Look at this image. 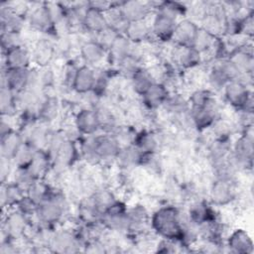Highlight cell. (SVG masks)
Wrapping results in <instances>:
<instances>
[{
	"label": "cell",
	"instance_id": "cell-1",
	"mask_svg": "<svg viewBox=\"0 0 254 254\" xmlns=\"http://www.w3.org/2000/svg\"><path fill=\"white\" fill-rule=\"evenodd\" d=\"M154 231L162 238L183 243L184 226L179 209L173 205L158 208L151 217Z\"/></svg>",
	"mask_w": 254,
	"mask_h": 254
},
{
	"label": "cell",
	"instance_id": "cell-27",
	"mask_svg": "<svg viewBox=\"0 0 254 254\" xmlns=\"http://www.w3.org/2000/svg\"><path fill=\"white\" fill-rule=\"evenodd\" d=\"M131 80V87L138 95L142 96L149 87L156 82L155 77L148 68L141 66L130 78Z\"/></svg>",
	"mask_w": 254,
	"mask_h": 254
},
{
	"label": "cell",
	"instance_id": "cell-28",
	"mask_svg": "<svg viewBox=\"0 0 254 254\" xmlns=\"http://www.w3.org/2000/svg\"><path fill=\"white\" fill-rule=\"evenodd\" d=\"M0 15H1L2 32L8 31V32L21 33V30H22L23 24H24L21 14L12 10L11 8L3 7L1 9Z\"/></svg>",
	"mask_w": 254,
	"mask_h": 254
},
{
	"label": "cell",
	"instance_id": "cell-39",
	"mask_svg": "<svg viewBox=\"0 0 254 254\" xmlns=\"http://www.w3.org/2000/svg\"><path fill=\"white\" fill-rule=\"evenodd\" d=\"M117 66L121 74H123L124 76H128L130 78L141 67L139 58L135 55L134 51L132 52V54L128 55L126 58L120 61L117 64Z\"/></svg>",
	"mask_w": 254,
	"mask_h": 254
},
{
	"label": "cell",
	"instance_id": "cell-41",
	"mask_svg": "<svg viewBox=\"0 0 254 254\" xmlns=\"http://www.w3.org/2000/svg\"><path fill=\"white\" fill-rule=\"evenodd\" d=\"M1 45L3 52H6L14 47L24 45V39L21 33L5 31L1 33Z\"/></svg>",
	"mask_w": 254,
	"mask_h": 254
},
{
	"label": "cell",
	"instance_id": "cell-14",
	"mask_svg": "<svg viewBox=\"0 0 254 254\" xmlns=\"http://www.w3.org/2000/svg\"><path fill=\"white\" fill-rule=\"evenodd\" d=\"M96 77V71L92 66L82 64L78 66L71 88L78 94H86L92 91Z\"/></svg>",
	"mask_w": 254,
	"mask_h": 254
},
{
	"label": "cell",
	"instance_id": "cell-40",
	"mask_svg": "<svg viewBox=\"0 0 254 254\" xmlns=\"http://www.w3.org/2000/svg\"><path fill=\"white\" fill-rule=\"evenodd\" d=\"M163 106L169 112L174 114H182L189 110V101H187L180 94H169Z\"/></svg>",
	"mask_w": 254,
	"mask_h": 254
},
{
	"label": "cell",
	"instance_id": "cell-32",
	"mask_svg": "<svg viewBox=\"0 0 254 254\" xmlns=\"http://www.w3.org/2000/svg\"><path fill=\"white\" fill-rule=\"evenodd\" d=\"M37 150L38 149L31 143L24 141L14 154L12 162L18 169H26L31 164Z\"/></svg>",
	"mask_w": 254,
	"mask_h": 254
},
{
	"label": "cell",
	"instance_id": "cell-35",
	"mask_svg": "<svg viewBox=\"0 0 254 254\" xmlns=\"http://www.w3.org/2000/svg\"><path fill=\"white\" fill-rule=\"evenodd\" d=\"M18 107L17 93L8 87H1L0 91V108L2 115H13Z\"/></svg>",
	"mask_w": 254,
	"mask_h": 254
},
{
	"label": "cell",
	"instance_id": "cell-25",
	"mask_svg": "<svg viewBox=\"0 0 254 254\" xmlns=\"http://www.w3.org/2000/svg\"><path fill=\"white\" fill-rule=\"evenodd\" d=\"M151 26L144 21H136L127 23L123 35L132 43L139 44L147 40L151 35Z\"/></svg>",
	"mask_w": 254,
	"mask_h": 254
},
{
	"label": "cell",
	"instance_id": "cell-21",
	"mask_svg": "<svg viewBox=\"0 0 254 254\" xmlns=\"http://www.w3.org/2000/svg\"><path fill=\"white\" fill-rule=\"evenodd\" d=\"M169 94L170 93L166 85L156 81L142 95V101L147 108L156 109L160 106H163Z\"/></svg>",
	"mask_w": 254,
	"mask_h": 254
},
{
	"label": "cell",
	"instance_id": "cell-9",
	"mask_svg": "<svg viewBox=\"0 0 254 254\" xmlns=\"http://www.w3.org/2000/svg\"><path fill=\"white\" fill-rule=\"evenodd\" d=\"M241 72L242 75H251L254 68V58L251 47L239 46L232 50L227 58Z\"/></svg>",
	"mask_w": 254,
	"mask_h": 254
},
{
	"label": "cell",
	"instance_id": "cell-37",
	"mask_svg": "<svg viewBox=\"0 0 254 254\" xmlns=\"http://www.w3.org/2000/svg\"><path fill=\"white\" fill-rule=\"evenodd\" d=\"M25 190L16 183L14 184H7L2 187L1 191V203L4 206L7 205H14L19 202V200L24 196Z\"/></svg>",
	"mask_w": 254,
	"mask_h": 254
},
{
	"label": "cell",
	"instance_id": "cell-17",
	"mask_svg": "<svg viewBox=\"0 0 254 254\" xmlns=\"http://www.w3.org/2000/svg\"><path fill=\"white\" fill-rule=\"evenodd\" d=\"M227 247L232 253L250 254L253 252V241L245 229L237 228L227 238Z\"/></svg>",
	"mask_w": 254,
	"mask_h": 254
},
{
	"label": "cell",
	"instance_id": "cell-18",
	"mask_svg": "<svg viewBox=\"0 0 254 254\" xmlns=\"http://www.w3.org/2000/svg\"><path fill=\"white\" fill-rule=\"evenodd\" d=\"M174 62L184 68H192L199 64L201 54L191 46H177L173 50Z\"/></svg>",
	"mask_w": 254,
	"mask_h": 254
},
{
	"label": "cell",
	"instance_id": "cell-16",
	"mask_svg": "<svg viewBox=\"0 0 254 254\" xmlns=\"http://www.w3.org/2000/svg\"><path fill=\"white\" fill-rule=\"evenodd\" d=\"M4 53L6 68H28L32 62V52L24 45L14 47Z\"/></svg>",
	"mask_w": 254,
	"mask_h": 254
},
{
	"label": "cell",
	"instance_id": "cell-23",
	"mask_svg": "<svg viewBox=\"0 0 254 254\" xmlns=\"http://www.w3.org/2000/svg\"><path fill=\"white\" fill-rule=\"evenodd\" d=\"M29 24L30 26L38 32H50L54 27V23L50 17L46 5H42L34 8L29 14Z\"/></svg>",
	"mask_w": 254,
	"mask_h": 254
},
{
	"label": "cell",
	"instance_id": "cell-34",
	"mask_svg": "<svg viewBox=\"0 0 254 254\" xmlns=\"http://www.w3.org/2000/svg\"><path fill=\"white\" fill-rule=\"evenodd\" d=\"M24 138L21 134L14 131L1 138V154L2 158H6L12 161V158L20 145L24 142Z\"/></svg>",
	"mask_w": 254,
	"mask_h": 254
},
{
	"label": "cell",
	"instance_id": "cell-15",
	"mask_svg": "<svg viewBox=\"0 0 254 254\" xmlns=\"http://www.w3.org/2000/svg\"><path fill=\"white\" fill-rule=\"evenodd\" d=\"M32 52V62L39 67L48 66L56 56L55 43L49 39H39Z\"/></svg>",
	"mask_w": 254,
	"mask_h": 254
},
{
	"label": "cell",
	"instance_id": "cell-31",
	"mask_svg": "<svg viewBox=\"0 0 254 254\" xmlns=\"http://www.w3.org/2000/svg\"><path fill=\"white\" fill-rule=\"evenodd\" d=\"M59 112V102L55 96L44 95L38 107V118L44 122L54 120Z\"/></svg>",
	"mask_w": 254,
	"mask_h": 254
},
{
	"label": "cell",
	"instance_id": "cell-43",
	"mask_svg": "<svg viewBox=\"0 0 254 254\" xmlns=\"http://www.w3.org/2000/svg\"><path fill=\"white\" fill-rule=\"evenodd\" d=\"M120 35L118 32H116L115 30H113L110 27H106L103 30H101L99 33H97L96 35H94V39L101 45L103 46L106 51L108 50V48L111 46V44L114 42V40L117 38V36Z\"/></svg>",
	"mask_w": 254,
	"mask_h": 254
},
{
	"label": "cell",
	"instance_id": "cell-4",
	"mask_svg": "<svg viewBox=\"0 0 254 254\" xmlns=\"http://www.w3.org/2000/svg\"><path fill=\"white\" fill-rule=\"evenodd\" d=\"M253 135L250 128H246L245 132L237 139L233 146L232 159L236 167L251 169L253 162Z\"/></svg>",
	"mask_w": 254,
	"mask_h": 254
},
{
	"label": "cell",
	"instance_id": "cell-36",
	"mask_svg": "<svg viewBox=\"0 0 254 254\" xmlns=\"http://www.w3.org/2000/svg\"><path fill=\"white\" fill-rule=\"evenodd\" d=\"M52 193L49 186L40 180H36L26 190V195L37 205L43 202Z\"/></svg>",
	"mask_w": 254,
	"mask_h": 254
},
{
	"label": "cell",
	"instance_id": "cell-29",
	"mask_svg": "<svg viewBox=\"0 0 254 254\" xmlns=\"http://www.w3.org/2000/svg\"><path fill=\"white\" fill-rule=\"evenodd\" d=\"M144 154L134 145H126L120 148L117 155V161L123 167H134L142 164Z\"/></svg>",
	"mask_w": 254,
	"mask_h": 254
},
{
	"label": "cell",
	"instance_id": "cell-19",
	"mask_svg": "<svg viewBox=\"0 0 254 254\" xmlns=\"http://www.w3.org/2000/svg\"><path fill=\"white\" fill-rule=\"evenodd\" d=\"M150 9L149 3L142 1H124L120 3V11L127 23L146 20Z\"/></svg>",
	"mask_w": 254,
	"mask_h": 254
},
{
	"label": "cell",
	"instance_id": "cell-20",
	"mask_svg": "<svg viewBox=\"0 0 254 254\" xmlns=\"http://www.w3.org/2000/svg\"><path fill=\"white\" fill-rule=\"evenodd\" d=\"M82 27L87 33H90L92 35H96L97 33H99L101 30L107 27L104 12L89 6L87 3V9L83 17Z\"/></svg>",
	"mask_w": 254,
	"mask_h": 254
},
{
	"label": "cell",
	"instance_id": "cell-33",
	"mask_svg": "<svg viewBox=\"0 0 254 254\" xmlns=\"http://www.w3.org/2000/svg\"><path fill=\"white\" fill-rule=\"evenodd\" d=\"M133 144L143 154L147 155L155 154L159 147V141L156 135L148 131H142L140 133H137Z\"/></svg>",
	"mask_w": 254,
	"mask_h": 254
},
{
	"label": "cell",
	"instance_id": "cell-3",
	"mask_svg": "<svg viewBox=\"0 0 254 254\" xmlns=\"http://www.w3.org/2000/svg\"><path fill=\"white\" fill-rule=\"evenodd\" d=\"M66 208V201L63 194L52 192L48 198L37 206L36 214L39 221L46 225H53L59 222Z\"/></svg>",
	"mask_w": 254,
	"mask_h": 254
},
{
	"label": "cell",
	"instance_id": "cell-12",
	"mask_svg": "<svg viewBox=\"0 0 254 254\" xmlns=\"http://www.w3.org/2000/svg\"><path fill=\"white\" fill-rule=\"evenodd\" d=\"M31 69L6 68L2 74V87H8L16 93L28 88Z\"/></svg>",
	"mask_w": 254,
	"mask_h": 254
},
{
	"label": "cell",
	"instance_id": "cell-26",
	"mask_svg": "<svg viewBox=\"0 0 254 254\" xmlns=\"http://www.w3.org/2000/svg\"><path fill=\"white\" fill-rule=\"evenodd\" d=\"M132 52L133 44L123 34L118 35L107 50L109 59L112 61V63L116 64L128 55L132 54Z\"/></svg>",
	"mask_w": 254,
	"mask_h": 254
},
{
	"label": "cell",
	"instance_id": "cell-5",
	"mask_svg": "<svg viewBox=\"0 0 254 254\" xmlns=\"http://www.w3.org/2000/svg\"><path fill=\"white\" fill-rule=\"evenodd\" d=\"M217 107L214 98L201 106H190L189 117L193 127L204 130L213 125L216 120Z\"/></svg>",
	"mask_w": 254,
	"mask_h": 254
},
{
	"label": "cell",
	"instance_id": "cell-13",
	"mask_svg": "<svg viewBox=\"0 0 254 254\" xmlns=\"http://www.w3.org/2000/svg\"><path fill=\"white\" fill-rule=\"evenodd\" d=\"M199 27L190 19L178 21L173 36V41L177 46H192Z\"/></svg>",
	"mask_w": 254,
	"mask_h": 254
},
{
	"label": "cell",
	"instance_id": "cell-10",
	"mask_svg": "<svg viewBox=\"0 0 254 254\" xmlns=\"http://www.w3.org/2000/svg\"><path fill=\"white\" fill-rule=\"evenodd\" d=\"M80 241L75 233L68 230H61L55 232L49 241V245L53 251L59 253H71L77 251Z\"/></svg>",
	"mask_w": 254,
	"mask_h": 254
},
{
	"label": "cell",
	"instance_id": "cell-30",
	"mask_svg": "<svg viewBox=\"0 0 254 254\" xmlns=\"http://www.w3.org/2000/svg\"><path fill=\"white\" fill-rule=\"evenodd\" d=\"M50 159L51 157L47 151L38 149L31 164L26 168V170L35 180H40V177L45 174L49 167Z\"/></svg>",
	"mask_w": 254,
	"mask_h": 254
},
{
	"label": "cell",
	"instance_id": "cell-6",
	"mask_svg": "<svg viewBox=\"0 0 254 254\" xmlns=\"http://www.w3.org/2000/svg\"><path fill=\"white\" fill-rule=\"evenodd\" d=\"M92 139L98 162L117 158L121 146L113 134L92 135Z\"/></svg>",
	"mask_w": 254,
	"mask_h": 254
},
{
	"label": "cell",
	"instance_id": "cell-22",
	"mask_svg": "<svg viewBox=\"0 0 254 254\" xmlns=\"http://www.w3.org/2000/svg\"><path fill=\"white\" fill-rule=\"evenodd\" d=\"M188 220L192 224L202 225L207 222L215 221L213 209L203 201H195L189 208Z\"/></svg>",
	"mask_w": 254,
	"mask_h": 254
},
{
	"label": "cell",
	"instance_id": "cell-38",
	"mask_svg": "<svg viewBox=\"0 0 254 254\" xmlns=\"http://www.w3.org/2000/svg\"><path fill=\"white\" fill-rule=\"evenodd\" d=\"M216 38L218 37H214L202 28H199L191 47H193L197 52H199L202 55L203 53L210 52Z\"/></svg>",
	"mask_w": 254,
	"mask_h": 254
},
{
	"label": "cell",
	"instance_id": "cell-8",
	"mask_svg": "<svg viewBox=\"0 0 254 254\" xmlns=\"http://www.w3.org/2000/svg\"><path fill=\"white\" fill-rule=\"evenodd\" d=\"M74 127L83 135H94L100 129L97 113L93 107L81 108L74 116Z\"/></svg>",
	"mask_w": 254,
	"mask_h": 254
},
{
	"label": "cell",
	"instance_id": "cell-42",
	"mask_svg": "<svg viewBox=\"0 0 254 254\" xmlns=\"http://www.w3.org/2000/svg\"><path fill=\"white\" fill-rule=\"evenodd\" d=\"M228 81L229 80L222 73V71L217 67L216 64H214L208 74V82L210 86L216 90H222Z\"/></svg>",
	"mask_w": 254,
	"mask_h": 254
},
{
	"label": "cell",
	"instance_id": "cell-11",
	"mask_svg": "<svg viewBox=\"0 0 254 254\" xmlns=\"http://www.w3.org/2000/svg\"><path fill=\"white\" fill-rule=\"evenodd\" d=\"M106 53V49L101 46L94 38L84 40L79 45L80 58L84 64L89 66H94L100 64Z\"/></svg>",
	"mask_w": 254,
	"mask_h": 254
},
{
	"label": "cell",
	"instance_id": "cell-44",
	"mask_svg": "<svg viewBox=\"0 0 254 254\" xmlns=\"http://www.w3.org/2000/svg\"><path fill=\"white\" fill-rule=\"evenodd\" d=\"M13 130L11 129L10 125L8 124V122H6L4 119H2L1 121V125H0V132H1V138L8 135L10 132H12Z\"/></svg>",
	"mask_w": 254,
	"mask_h": 254
},
{
	"label": "cell",
	"instance_id": "cell-2",
	"mask_svg": "<svg viewBox=\"0 0 254 254\" xmlns=\"http://www.w3.org/2000/svg\"><path fill=\"white\" fill-rule=\"evenodd\" d=\"M222 91L232 107L239 111L253 112V94L242 78L228 81Z\"/></svg>",
	"mask_w": 254,
	"mask_h": 254
},
{
	"label": "cell",
	"instance_id": "cell-7",
	"mask_svg": "<svg viewBox=\"0 0 254 254\" xmlns=\"http://www.w3.org/2000/svg\"><path fill=\"white\" fill-rule=\"evenodd\" d=\"M211 201L216 205H226L236 197L233 180L217 179L212 183L209 190Z\"/></svg>",
	"mask_w": 254,
	"mask_h": 254
},
{
	"label": "cell",
	"instance_id": "cell-24",
	"mask_svg": "<svg viewBox=\"0 0 254 254\" xmlns=\"http://www.w3.org/2000/svg\"><path fill=\"white\" fill-rule=\"evenodd\" d=\"M27 225V216L17 209L6 216L3 224V231L6 232L7 237H17L24 234Z\"/></svg>",
	"mask_w": 254,
	"mask_h": 254
}]
</instances>
